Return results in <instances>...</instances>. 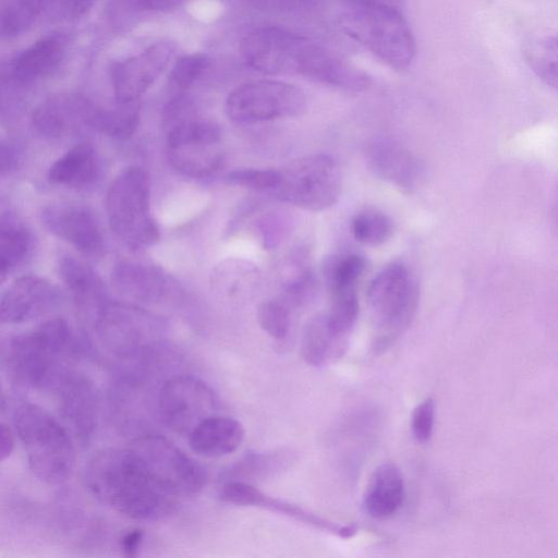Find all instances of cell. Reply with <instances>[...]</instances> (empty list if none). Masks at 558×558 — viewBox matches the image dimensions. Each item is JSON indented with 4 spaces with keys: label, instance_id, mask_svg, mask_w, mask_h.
Masks as SVG:
<instances>
[{
    "label": "cell",
    "instance_id": "obj_1",
    "mask_svg": "<svg viewBox=\"0 0 558 558\" xmlns=\"http://www.w3.org/2000/svg\"><path fill=\"white\" fill-rule=\"evenodd\" d=\"M239 50L248 66L264 73L302 74L351 92H363L372 84V77L364 70L280 27L251 31L241 39Z\"/></svg>",
    "mask_w": 558,
    "mask_h": 558
},
{
    "label": "cell",
    "instance_id": "obj_2",
    "mask_svg": "<svg viewBox=\"0 0 558 558\" xmlns=\"http://www.w3.org/2000/svg\"><path fill=\"white\" fill-rule=\"evenodd\" d=\"M86 480L97 498L132 519H162L177 505L178 498L156 482L131 448L99 452Z\"/></svg>",
    "mask_w": 558,
    "mask_h": 558
},
{
    "label": "cell",
    "instance_id": "obj_3",
    "mask_svg": "<svg viewBox=\"0 0 558 558\" xmlns=\"http://www.w3.org/2000/svg\"><path fill=\"white\" fill-rule=\"evenodd\" d=\"M418 295L417 281L403 263H390L373 278L367 302L374 353L386 352L407 331L416 313Z\"/></svg>",
    "mask_w": 558,
    "mask_h": 558
},
{
    "label": "cell",
    "instance_id": "obj_4",
    "mask_svg": "<svg viewBox=\"0 0 558 558\" xmlns=\"http://www.w3.org/2000/svg\"><path fill=\"white\" fill-rule=\"evenodd\" d=\"M343 27L350 37L392 69H407L415 57L413 33L401 11L392 4H353L343 19Z\"/></svg>",
    "mask_w": 558,
    "mask_h": 558
},
{
    "label": "cell",
    "instance_id": "obj_5",
    "mask_svg": "<svg viewBox=\"0 0 558 558\" xmlns=\"http://www.w3.org/2000/svg\"><path fill=\"white\" fill-rule=\"evenodd\" d=\"M106 208L111 230L129 248L143 250L159 239L150 214V178L145 169H123L108 190Z\"/></svg>",
    "mask_w": 558,
    "mask_h": 558
},
{
    "label": "cell",
    "instance_id": "obj_6",
    "mask_svg": "<svg viewBox=\"0 0 558 558\" xmlns=\"http://www.w3.org/2000/svg\"><path fill=\"white\" fill-rule=\"evenodd\" d=\"M14 425L32 471L45 482L66 478L74 463V449L61 424L39 405L24 403L14 413Z\"/></svg>",
    "mask_w": 558,
    "mask_h": 558
},
{
    "label": "cell",
    "instance_id": "obj_7",
    "mask_svg": "<svg viewBox=\"0 0 558 558\" xmlns=\"http://www.w3.org/2000/svg\"><path fill=\"white\" fill-rule=\"evenodd\" d=\"M339 165L329 155L313 154L300 157L279 171L274 190L277 198L310 211L333 206L341 193Z\"/></svg>",
    "mask_w": 558,
    "mask_h": 558
},
{
    "label": "cell",
    "instance_id": "obj_8",
    "mask_svg": "<svg viewBox=\"0 0 558 558\" xmlns=\"http://www.w3.org/2000/svg\"><path fill=\"white\" fill-rule=\"evenodd\" d=\"M306 108L303 90L291 83L260 80L235 87L225 109L230 120L252 124L300 116Z\"/></svg>",
    "mask_w": 558,
    "mask_h": 558
},
{
    "label": "cell",
    "instance_id": "obj_9",
    "mask_svg": "<svg viewBox=\"0 0 558 558\" xmlns=\"http://www.w3.org/2000/svg\"><path fill=\"white\" fill-rule=\"evenodd\" d=\"M167 143L170 163L186 177H207L222 163L221 131L211 121L190 114L169 126Z\"/></svg>",
    "mask_w": 558,
    "mask_h": 558
},
{
    "label": "cell",
    "instance_id": "obj_10",
    "mask_svg": "<svg viewBox=\"0 0 558 558\" xmlns=\"http://www.w3.org/2000/svg\"><path fill=\"white\" fill-rule=\"evenodd\" d=\"M130 448L156 482L175 498L193 495L205 484L203 466L163 436H140Z\"/></svg>",
    "mask_w": 558,
    "mask_h": 558
},
{
    "label": "cell",
    "instance_id": "obj_11",
    "mask_svg": "<svg viewBox=\"0 0 558 558\" xmlns=\"http://www.w3.org/2000/svg\"><path fill=\"white\" fill-rule=\"evenodd\" d=\"M72 338L68 323L49 319L35 329L15 337L11 342V357L19 376L33 386L47 384L66 351Z\"/></svg>",
    "mask_w": 558,
    "mask_h": 558
},
{
    "label": "cell",
    "instance_id": "obj_12",
    "mask_svg": "<svg viewBox=\"0 0 558 558\" xmlns=\"http://www.w3.org/2000/svg\"><path fill=\"white\" fill-rule=\"evenodd\" d=\"M158 411L171 430L189 435L203 420L215 414L217 398L202 379L178 375L167 379L158 393Z\"/></svg>",
    "mask_w": 558,
    "mask_h": 558
},
{
    "label": "cell",
    "instance_id": "obj_13",
    "mask_svg": "<svg viewBox=\"0 0 558 558\" xmlns=\"http://www.w3.org/2000/svg\"><path fill=\"white\" fill-rule=\"evenodd\" d=\"M102 333L123 353L143 354L160 342L161 319L133 304L106 303L99 311Z\"/></svg>",
    "mask_w": 558,
    "mask_h": 558
},
{
    "label": "cell",
    "instance_id": "obj_14",
    "mask_svg": "<svg viewBox=\"0 0 558 558\" xmlns=\"http://www.w3.org/2000/svg\"><path fill=\"white\" fill-rule=\"evenodd\" d=\"M174 52V44L159 41L137 54L116 62L110 70L116 101L135 102L168 68Z\"/></svg>",
    "mask_w": 558,
    "mask_h": 558
},
{
    "label": "cell",
    "instance_id": "obj_15",
    "mask_svg": "<svg viewBox=\"0 0 558 558\" xmlns=\"http://www.w3.org/2000/svg\"><path fill=\"white\" fill-rule=\"evenodd\" d=\"M44 226L59 239L70 243L82 254L102 256L105 242L93 213L74 203H58L47 206L41 213Z\"/></svg>",
    "mask_w": 558,
    "mask_h": 558
},
{
    "label": "cell",
    "instance_id": "obj_16",
    "mask_svg": "<svg viewBox=\"0 0 558 558\" xmlns=\"http://www.w3.org/2000/svg\"><path fill=\"white\" fill-rule=\"evenodd\" d=\"M96 108L97 105L83 95L59 94L35 109L32 122L47 137H68L93 130Z\"/></svg>",
    "mask_w": 558,
    "mask_h": 558
},
{
    "label": "cell",
    "instance_id": "obj_17",
    "mask_svg": "<svg viewBox=\"0 0 558 558\" xmlns=\"http://www.w3.org/2000/svg\"><path fill=\"white\" fill-rule=\"evenodd\" d=\"M219 498L231 505L262 507L277 511L341 538H351L357 533V526L354 524L329 521L301 507L269 497L250 483L227 481L219 489Z\"/></svg>",
    "mask_w": 558,
    "mask_h": 558
},
{
    "label": "cell",
    "instance_id": "obj_18",
    "mask_svg": "<svg viewBox=\"0 0 558 558\" xmlns=\"http://www.w3.org/2000/svg\"><path fill=\"white\" fill-rule=\"evenodd\" d=\"M366 160L377 177L404 192L417 190L424 180L423 163L395 140L372 142L366 149Z\"/></svg>",
    "mask_w": 558,
    "mask_h": 558
},
{
    "label": "cell",
    "instance_id": "obj_19",
    "mask_svg": "<svg viewBox=\"0 0 558 558\" xmlns=\"http://www.w3.org/2000/svg\"><path fill=\"white\" fill-rule=\"evenodd\" d=\"M59 291L38 276H23L0 295V323L16 324L37 317L59 301Z\"/></svg>",
    "mask_w": 558,
    "mask_h": 558
},
{
    "label": "cell",
    "instance_id": "obj_20",
    "mask_svg": "<svg viewBox=\"0 0 558 558\" xmlns=\"http://www.w3.org/2000/svg\"><path fill=\"white\" fill-rule=\"evenodd\" d=\"M64 46V39L57 35L34 43L7 63L10 80L20 88L45 77L60 63Z\"/></svg>",
    "mask_w": 558,
    "mask_h": 558
},
{
    "label": "cell",
    "instance_id": "obj_21",
    "mask_svg": "<svg viewBox=\"0 0 558 558\" xmlns=\"http://www.w3.org/2000/svg\"><path fill=\"white\" fill-rule=\"evenodd\" d=\"M404 497L405 485L400 469L391 462L381 463L366 486L363 508L373 519H388L399 511Z\"/></svg>",
    "mask_w": 558,
    "mask_h": 558
},
{
    "label": "cell",
    "instance_id": "obj_22",
    "mask_svg": "<svg viewBox=\"0 0 558 558\" xmlns=\"http://www.w3.org/2000/svg\"><path fill=\"white\" fill-rule=\"evenodd\" d=\"M114 288L128 298L142 302L160 300L169 280L157 266L137 260H121L112 272Z\"/></svg>",
    "mask_w": 558,
    "mask_h": 558
},
{
    "label": "cell",
    "instance_id": "obj_23",
    "mask_svg": "<svg viewBox=\"0 0 558 558\" xmlns=\"http://www.w3.org/2000/svg\"><path fill=\"white\" fill-rule=\"evenodd\" d=\"M244 436V427L238 420L214 414L189 434V442L197 454L218 458L235 451Z\"/></svg>",
    "mask_w": 558,
    "mask_h": 558
},
{
    "label": "cell",
    "instance_id": "obj_24",
    "mask_svg": "<svg viewBox=\"0 0 558 558\" xmlns=\"http://www.w3.org/2000/svg\"><path fill=\"white\" fill-rule=\"evenodd\" d=\"M349 338L332 325L326 313L316 315L304 328L301 354L307 364L316 367L332 364L344 354Z\"/></svg>",
    "mask_w": 558,
    "mask_h": 558
},
{
    "label": "cell",
    "instance_id": "obj_25",
    "mask_svg": "<svg viewBox=\"0 0 558 558\" xmlns=\"http://www.w3.org/2000/svg\"><path fill=\"white\" fill-rule=\"evenodd\" d=\"M100 173V162L94 146L78 143L57 159L48 171L50 182L71 189L93 185Z\"/></svg>",
    "mask_w": 558,
    "mask_h": 558
},
{
    "label": "cell",
    "instance_id": "obj_26",
    "mask_svg": "<svg viewBox=\"0 0 558 558\" xmlns=\"http://www.w3.org/2000/svg\"><path fill=\"white\" fill-rule=\"evenodd\" d=\"M61 280L75 301L85 307H98L106 302V287L95 270L80 258L66 255L60 259Z\"/></svg>",
    "mask_w": 558,
    "mask_h": 558
},
{
    "label": "cell",
    "instance_id": "obj_27",
    "mask_svg": "<svg viewBox=\"0 0 558 558\" xmlns=\"http://www.w3.org/2000/svg\"><path fill=\"white\" fill-rule=\"evenodd\" d=\"M32 243V233L20 217L0 214V286L25 260Z\"/></svg>",
    "mask_w": 558,
    "mask_h": 558
},
{
    "label": "cell",
    "instance_id": "obj_28",
    "mask_svg": "<svg viewBox=\"0 0 558 558\" xmlns=\"http://www.w3.org/2000/svg\"><path fill=\"white\" fill-rule=\"evenodd\" d=\"M259 270L251 262L227 258L213 268L210 286L229 296L254 290L259 283Z\"/></svg>",
    "mask_w": 558,
    "mask_h": 558
},
{
    "label": "cell",
    "instance_id": "obj_29",
    "mask_svg": "<svg viewBox=\"0 0 558 558\" xmlns=\"http://www.w3.org/2000/svg\"><path fill=\"white\" fill-rule=\"evenodd\" d=\"M138 120V109L135 102H117L114 108L98 106L94 120V131L118 141H125L135 132Z\"/></svg>",
    "mask_w": 558,
    "mask_h": 558
},
{
    "label": "cell",
    "instance_id": "obj_30",
    "mask_svg": "<svg viewBox=\"0 0 558 558\" xmlns=\"http://www.w3.org/2000/svg\"><path fill=\"white\" fill-rule=\"evenodd\" d=\"M366 268L365 259L350 253L336 256L325 267V276L330 295L356 292V284Z\"/></svg>",
    "mask_w": 558,
    "mask_h": 558
},
{
    "label": "cell",
    "instance_id": "obj_31",
    "mask_svg": "<svg viewBox=\"0 0 558 558\" xmlns=\"http://www.w3.org/2000/svg\"><path fill=\"white\" fill-rule=\"evenodd\" d=\"M557 52L555 35L536 37L524 49V57L530 69L553 88H557Z\"/></svg>",
    "mask_w": 558,
    "mask_h": 558
},
{
    "label": "cell",
    "instance_id": "obj_32",
    "mask_svg": "<svg viewBox=\"0 0 558 558\" xmlns=\"http://www.w3.org/2000/svg\"><path fill=\"white\" fill-rule=\"evenodd\" d=\"M289 461V456L283 451L250 453L228 470L227 481L250 483L279 471Z\"/></svg>",
    "mask_w": 558,
    "mask_h": 558
},
{
    "label": "cell",
    "instance_id": "obj_33",
    "mask_svg": "<svg viewBox=\"0 0 558 558\" xmlns=\"http://www.w3.org/2000/svg\"><path fill=\"white\" fill-rule=\"evenodd\" d=\"M43 13L40 0H11L0 9V37H15L26 32Z\"/></svg>",
    "mask_w": 558,
    "mask_h": 558
},
{
    "label": "cell",
    "instance_id": "obj_34",
    "mask_svg": "<svg viewBox=\"0 0 558 558\" xmlns=\"http://www.w3.org/2000/svg\"><path fill=\"white\" fill-rule=\"evenodd\" d=\"M351 229L356 241L367 245H379L392 235L393 223L385 213L367 209L355 215Z\"/></svg>",
    "mask_w": 558,
    "mask_h": 558
},
{
    "label": "cell",
    "instance_id": "obj_35",
    "mask_svg": "<svg viewBox=\"0 0 558 558\" xmlns=\"http://www.w3.org/2000/svg\"><path fill=\"white\" fill-rule=\"evenodd\" d=\"M257 322L270 337L282 340L290 330V312L280 301L266 300L257 306Z\"/></svg>",
    "mask_w": 558,
    "mask_h": 558
},
{
    "label": "cell",
    "instance_id": "obj_36",
    "mask_svg": "<svg viewBox=\"0 0 558 558\" xmlns=\"http://www.w3.org/2000/svg\"><path fill=\"white\" fill-rule=\"evenodd\" d=\"M209 64V60L202 53H191L180 57L171 68V84L184 89L193 85L204 73Z\"/></svg>",
    "mask_w": 558,
    "mask_h": 558
},
{
    "label": "cell",
    "instance_id": "obj_37",
    "mask_svg": "<svg viewBox=\"0 0 558 558\" xmlns=\"http://www.w3.org/2000/svg\"><path fill=\"white\" fill-rule=\"evenodd\" d=\"M226 179L232 185L250 190H275L279 182V171L253 168L238 169L228 173Z\"/></svg>",
    "mask_w": 558,
    "mask_h": 558
},
{
    "label": "cell",
    "instance_id": "obj_38",
    "mask_svg": "<svg viewBox=\"0 0 558 558\" xmlns=\"http://www.w3.org/2000/svg\"><path fill=\"white\" fill-rule=\"evenodd\" d=\"M435 402L433 398L421 401L413 410L411 427L418 442H427L434 430Z\"/></svg>",
    "mask_w": 558,
    "mask_h": 558
},
{
    "label": "cell",
    "instance_id": "obj_39",
    "mask_svg": "<svg viewBox=\"0 0 558 558\" xmlns=\"http://www.w3.org/2000/svg\"><path fill=\"white\" fill-rule=\"evenodd\" d=\"M43 12L50 11L59 16L78 19L85 15L96 0H40Z\"/></svg>",
    "mask_w": 558,
    "mask_h": 558
},
{
    "label": "cell",
    "instance_id": "obj_40",
    "mask_svg": "<svg viewBox=\"0 0 558 558\" xmlns=\"http://www.w3.org/2000/svg\"><path fill=\"white\" fill-rule=\"evenodd\" d=\"M22 158V147L13 138H0V178L16 169Z\"/></svg>",
    "mask_w": 558,
    "mask_h": 558
},
{
    "label": "cell",
    "instance_id": "obj_41",
    "mask_svg": "<svg viewBox=\"0 0 558 558\" xmlns=\"http://www.w3.org/2000/svg\"><path fill=\"white\" fill-rule=\"evenodd\" d=\"M143 532L141 530H133L122 537L121 546L128 556H134L140 549L143 541Z\"/></svg>",
    "mask_w": 558,
    "mask_h": 558
},
{
    "label": "cell",
    "instance_id": "obj_42",
    "mask_svg": "<svg viewBox=\"0 0 558 558\" xmlns=\"http://www.w3.org/2000/svg\"><path fill=\"white\" fill-rule=\"evenodd\" d=\"M14 449V437L11 429L0 423V461L5 460Z\"/></svg>",
    "mask_w": 558,
    "mask_h": 558
},
{
    "label": "cell",
    "instance_id": "obj_43",
    "mask_svg": "<svg viewBox=\"0 0 558 558\" xmlns=\"http://www.w3.org/2000/svg\"><path fill=\"white\" fill-rule=\"evenodd\" d=\"M138 3L148 10L165 11L175 8L181 0H137Z\"/></svg>",
    "mask_w": 558,
    "mask_h": 558
},
{
    "label": "cell",
    "instance_id": "obj_44",
    "mask_svg": "<svg viewBox=\"0 0 558 558\" xmlns=\"http://www.w3.org/2000/svg\"><path fill=\"white\" fill-rule=\"evenodd\" d=\"M352 4H365L375 2H385L384 0H349Z\"/></svg>",
    "mask_w": 558,
    "mask_h": 558
},
{
    "label": "cell",
    "instance_id": "obj_45",
    "mask_svg": "<svg viewBox=\"0 0 558 558\" xmlns=\"http://www.w3.org/2000/svg\"><path fill=\"white\" fill-rule=\"evenodd\" d=\"M4 397H3V390L0 381V408L3 405Z\"/></svg>",
    "mask_w": 558,
    "mask_h": 558
}]
</instances>
